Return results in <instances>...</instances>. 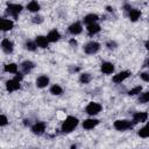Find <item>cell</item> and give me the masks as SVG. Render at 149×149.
Instances as JSON below:
<instances>
[{"label": "cell", "instance_id": "obj_16", "mask_svg": "<svg viewBox=\"0 0 149 149\" xmlns=\"http://www.w3.org/2000/svg\"><path fill=\"white\" fill-rule=\"evenodd\" d=\"M0 28L3 33L6 31H9L14 28V21L10 20V19H7V17H2L0 20Z\"/></svg>", "mask_w": 149, "mask_h": 149}, {"label": "cell", "instance_id": "obj_37", "mask_svg": "<svg viewBox=\"0 0 149 149\" xmlns=\"http://www.w3.org/2000/svg\"><path fill=\"white\" fill-rule=\"evenodd\" d=\"M144 48H146V50L149 51V40H147V41L144 42Z\"/></svg>", "mask_w": 149, "mask_h": 149}, {"label": "cell", "instance_id": "obj_36", "mask_svg": "<svg viewBox=\"0 0 149 149\" xmlns=\"http://www.w3.org/2000/svg\"><path fill=\"white\" fill-rule=\"evenodd\" d=\"M23 123H24V126H28V127L31 126V122H30L29 119H24V120H23Z\"/></svg>", "mask_w": 149, "mask_h": 149}, {"label": "cell", "instance_id": "obj_21", "mask_svg": "<svg viewBox=\"0 0 149 149\" xmlns=\"http://www.w3.org/2000/svg\"><path fill=\"white\" fill-rule=\"evenodd\" d=\"M100 19H99V15L95 14V13H88L86 14L84 17H83V23L84 24H91V23H94V22H98Z\"/></svg>", "mask_w": 149, "mask_h": 149}, {"label": "cell", "instance_id": "obj_34", "mask_svg": "<svg viewBox=\"0 0 149 149\" xmlns=\"http://www.w3.org/2000/svg\"><path fill=\"white\" fill-rule=\"evenodd\" d=\"M69 44H70L72 48H76V47L78 45V42H77V40H76L74 37H71V38L69 40Z\"/></svg>", "mask_w": 149, "mask_h": 149}, {"label": "cell", "instance_id": "obj_8", "mask_svg": "<svg viewBox=\"0 0 149 149\" xmlns=\"http://www.w3.org/2000/svg\"><path fill=\"white\" fill-rule=\"evenodd\" d=\"M130 74H132V71H129V70H122V71L115 73V74L112 77V81H113L114 84H121V83H123L126 79H128V78L130 77Z\"/></svg>", "mask_w": 149, "mask_h": 149}, {"label": "cell", "instance_id": "obj_38", "mask_svg": "<svg viewBox=\"0 0 149 149\" xmlns=\"http://www.w3.org/2000/svg\"><path fill=\"white\" fill-rule=\"evenodd\" d=\"M106 10H107L108 13H113V7H111V6H107V7H106Z\"/></svg>", "mask_w": 149, "mask_h": 149}, {"label": "cell", "instance_id": "obj_15", "mask_svg": "<svg viewBox=\"0 0 149 149\" xmlns=\"http://www.w3.org/2000/svg\"><path fill=\"white\" fill-rule=\"evenodd\" d=\"M114 70H115V65L112 62L105 61L100 64V71L104 74H112L114 72Z\"/></svg>", "mask_w": 149, "mask_h": 149}, {"label": "cell", "instance_id": "obj_28", "mask_svg": "<svg viewBox=\"0 0 149 149\" xmlns=\"http://www.w3.org/2000/svg\"><path fill=\"white\" fill-rule=\"evenodd\" d=\"M92 80V74L88 72H81L79 74V83L80 84H88Z\"/></svg>", "mask_w": 149, "mask_h": 149}, {"label": "cell", "instance_id": "obj_31", "mask_svg": "<svg viewBox=\"0 0 149 149\" xmlns=\"http://www.w3.org/2000/svg\"><path fill=\"white\" fill-rule=\"evenodd\" d=\"M43 21H44L43 16H42V15H40V14H37V13H36V15H35V16H33V19H31V22H33V23H35V24H41Z\"/></svg>", "mask_w": 149, "mask_h": 149}, {"label": "cell", "instance_id": "obj_20", "mask_svg": "<svg viewBox=\"0 0 149 149\" xmlns=\"http://www.w3.org/2000/svg\"><path fill=\"white\" fill-rule=\"evenodd\" d=\"M141 15H142L141 10L137 9V8H134V7L127 13V16H128V19H129L132 22H136V21H139L140 17H141Z\"/></svg>", "mask_w": 149, "mask_h": 149}, {"label": "cell", "instance_id": "obj_33", "mask_svg": "<svg viewBox=\"0 0 149 149\" xmlns=\"http://www.w3.org/2000/svg\"><path fill=\"white\" fill-rule=\"evenodd\" d=\"M140 78H141L143 81L149 83V70H148V71H143V72H141V73H140Z\"/></svg>", "mask_w": 149, "mask_h": 149}, {"label": "cell", "instance_id": "obj_27", "mask_svg": "<svg viewBox=\"0 0 149 149\" xmlns=\"http://www.w3.org/2000/svg\"><path fill=\"white\" fill-rule=\"evenodd\" d=\"M49 92L52 95H61V94H63V87L59 84H54V85L50 86Z\"/></svg>", "mask_w": 149, "mask_h": 149}, {"label": "cell", "instance_id": "obj_24", "mask_svg": "<svg viewBox=\"0 0 149 149\" xmlns=\"http://www.w3.org/2000/svg\"><path fill=\"white\" fill-rule=\"evenodd\" d=\"M137 135L142 139H148L149 137V121L143 126L141 127L139 130H137Z\"/></svg>", "mask_w": 149, "mask_h": 149}, {"label": "cell", "instance_id": "obj_1", "mask_svg": "<svg viewBox=\"0 0 149 149\" xmlns=\"http://www.w3.org/2000/svg\"><path fill=\"white\" fill-rule=\"evenodd\" d=\"M78 125H79V120L77 116L68 115L61 125V133L62 134H70L78 127Z\"/></svg>", "mask_w": 149, "mask_h": 149}, {"label": "cell", "instance_id": "obj_19", "mask_svg": "<svg viewBox=\"0 0 149 149\" xmlns=\"http://www.w3.org/2000/svg\"><path fill=\"white\" fill-rule=\"evenodd\" d=\"M100 30H101V27H100V24L98 22H94V23H91V24L86 26V31H87V34L90 36L97 35L98 33H100Z\"/></svg>", "mask_w": 149, "mask_h": 149}, {"label": "cell", "instance_id": "obj_3", "mask_svg": "<svg viewBox=\"0 0 149 149\" xmlns=\"http://www.w3.org/2000/svg\"><path fill=\"white\" fill-rule=\"evenodd\" d=\"M22 9H23V6L20 3H7L6 14L13 19H17L20 13L22 12Z\"/></svg>", "mask_w": 149, "mask_h": 149}, {"label": "cell", "instance_id": "obj_10", "mask_svg": "<svg viewBox=\"0 0 149 149\" xmlns=\"http://www.w3.org/2000/svg\"><path fill=\"white\" fill-rule=\"evenodd\" d=\"M5 87L7 90V92L9 93H13L15 91H19L21 88V81L17 80L16 78H12V79H8L5 84Z\"/></svg>", "mask_w": 149, "mask_h": 149}, {"label": "cell", "instance_id": "obj_39", "mask_svg": "<svg viewBox=\"0 0 149 149\" xmlns=\"http://www.w3.org/2000/svg\"><path fill=\"white\" fill-rule=\"evenodd\" d=\"M143 66H146V68H148L149 69V57L146 59V62H144V65Z\"/></svg>", "mask_w": 149, "mask_h": 149}, {"label": "cell", "instance_id": "obj_40", "mask_svg": "<svg viewBox=\"0 0 149 149\" xmlns=\"http://www.w3.org/2000/svg\"><path fill=\"white\" fill-rule=\"evenodd\" d=\"M148 22H149V16H148Z\"/></svg>", "mask_w": 149, "mask_h": 149}, {"label": "cell", "instance_id": "obj_23", "mask_svg": "<svg viewBox=\"0 0 149 149\" xmlns=\"http://www.w3.org/2000/svg\"><path fill=\"white\" fill-rule=\"evenodd\" d=\"M19 68L20 65L16 64V63H7L3 65V71L6 73H12V74H15L19 72Z\"/></svg>", "mask_w": 149, "mask_h": 149}, {"label": "cell", "instance_id": "obj_14", "mask_svg": "<svg viewBox=\"0 0 149 149\" xmlns=\"http://www.w3.org/2000/svg\"><path fill=\"white\" fill-rule=\"evenodd\" d=\"M20 69H21V71L24 74L30 73L35 69V63L33 61H30V59H26V61H23V62L20 63Z\"/></svg>", "mask_w": 149, "mask_h": 149}, {"label": "cell", "instance_id": "obj_4", "mask_svg": "<svg viewBox=\"0 0 149 149\" xmlns=\"http://www.w3.org/2000/svg\"><path fill=\"white\" fill-rule=\"evenodd\" d=\"M101 111H102V106H101V104H99L97 101H90L85 107V113L88 116H95Z\"/></svg>", "mask_w": 149, "mask_h": 149}, {"label": "cell", "instance_id": "obj_26", "mask_svg": "<svg viewBox=\"0 0 149 149\" xmlns=\"http://www.w3.org/2000/svg\"><path fill=\"white\" fill-rule=\"evenodd\" d=\"M24 49L26 50H28V51H31V52H34V51H36V49L38 48L37 47V44H36V42H35V40L33 41V40H27L26 42H24Z\"/></svg>", "mask_w": 149, "mask_h": 149}, {"label": "cell", "instance_id": "obj_2", "mask_svg": "<svg viewBox=\"0 0 149 149\" xmlns=\"http://www.w3.org/2000/svg\"><path fill=\"white\" fill-rule=\"evenodd\" d=\"M134 122L132 120H128V119H118L113 122V127L115 130L118 132H126V130H129L134 127Z\"/></svg>", "mask_w": 149, "mask_h": 149}, {"label": "cell", "instance_id": "obj_30", "mask_svg": "<svg viewBox=\"0 0 149 149\" xmlns=\"http://www.w3.org/2000/svg\"><path fill=\"white\" fill-rule=\"evenodd\" d=\"M105 45H106V48H107L108 50H115V49L118 48V43H116L114 40H109V41H107Z\"/></svg>", "mask_w": 149, "mask_h": 149}, {"label": "cell", "instance_id": "obj_13", "mask_svg": "<svg viewBox=\"0 0 149 149\" xmlns=\"http://www.w3.org/2000/svg\"><path fill=\"white\" fill-rule=\"evenodd\" d=\"M49 84H50V78L48 74H40L35 80V85L38 88H45Z\"/></svg>", "mask_w": 149, "mask_h": 149}, {"label": "cell", "instance_id": "obj_6", "mask_svg": "<svg viewBox=\"0 0 149 149\" xmlns=\"http://www.w3.org/2000/svg\"><path fill=\"white\" fill-rule=\"evenodd\" d=\"M45 129H47V123L44 121H35L30 126V132L37 136L43 135L45 133Z\"/></svg>", "mask_w": 149, "mask_h": 149}, {"label": "cell", "instance_id": "obj_22", "mask_svg": "<svg viewBox=\"0 0 149 149\" xmlns=\"http://www.w3.org/2000/svg\"><path fill=\"white\" fill-rule=\"evenodd\" d=\"M26 8H27V10L30 12V13H38V12L41 10V5L38 3L37 0H31V1H29V2L27 3Z\"/></svg>", "mask_w": 149, "mask_h": 149}, {"label": "cell", "instance_id": "obj_12", "mask_svg": "<svg viewBox=\"0 0 149 149\" xmlns=\"http://www.w3.org/2000/svg\"><path fill=\"white\" fill-rule=\"evenodd\" d=\"M1 49H2V51L5 54H8V55L12 54L14 51V42L10 38H8V37L2 38V41H1Z\"/></svg>", "mask_w": 149, "mask_h": 149}, {"label": "cell", "instance_id": "obj_35", "mask_svg": "<svg viewBox=\"0 0 149 149\" xmlns=\"http://www.w3.org/2000/svg\"><path fill=\"white\" fill-rule=\"evenodd\" d=\"M122 8H123V10H125V12H126V13H128V12H129V10H130V9H132V8H133V7H132V6H130V3H125V5H123V7H122Z\"/></svg>", "mask_w": 149, "mask_h": 149}, {"label": "cell", "instance_id": "obj_25", "mask_svg": "<svg viewBox=\"0 0 149 149\" xmlns=\"http://www.w3.org/2000/svg\"><path fill=\"white\" fill-rule=\"evenodd\" d=\"M148 102H149V91L141 92L137 97V104L144 105V104H148Z\"/></svg>", "mask_w": 149, "mask_h": 149}, {"label": "cell", "instance_id": "obj_11", "mask_svg": "<svg viewBox=\"0 0 149 149\" xmlns=\"http://www.w3.org/2000/svg\"><path fill=\"white\" fill-rule=\"evenodd\" d=\"M81 31H83V23L80 21H74L68 27V33L72 36H77L81 34Z\"/></svg>", "mask_w": 149, "mask_h": 149}, {"label": "cell", "instance_id": "obj_32", "mask_svg": "<svg viewBox=\"0 0 149 149\" xmlns=\"http://www.w3.org/2000/svg\"><path fill=\"white\" fill-rule=\"evenodd\" d=\"M8 123H9L8 118H7L5 114H1V115H0V127H6Z\"/></svg>", "mask_w": 149, "mask_h": 149}, {"label": "cell", "instance_id": "obj_29", "mask_svg": "<svg viewBox=\"0 0 149 149\" xmlns=\"http://www.w3.org/2000/svg\"><path fill=\"white\" fill-rule=\"evenodd\" d=\"M142 90H143L142 85H136V86H134L133 88H130L127 93H128V95H130V97H135V95H139V94L142 92Z\"/></svg>", "mask_w": 149, "mask_h": 149}, {"label": "cell", "instance_id": "obj_5", "mask_svg": "<svg viewBox=\"0 0 149 149\" xmlns=\"http://www.w3.org/2000/svg\"><path fill=\"white\" fill-rule=\"evenodd\" d=\"M101 48V44L97 41H88L87 43L84 44L83 47V50L86 55H95L97 52H99Z\"/></svg>", "mask_w": 149, "mask_h": 149}, {"label": "cell", "instance_id": "obj_17", "mask_svg": "<svg viewBox=\"0 0 149 149\" xmlns=\"http://www.w3.org/2000/svg\"><path fill=\"white\" fill-rule=\"evenodd\" d=\"M47 37H48V40H49L50 43H56V42H58L61 40L62 35H61V33H59L58 29L54 28V29L49 30V33L47 34Z\"/></svg>", "mask_w": 149, "mask_h": 149}, {"label": "cell", "instance_id": "obj_7", "mask_svg": "<svg viewBox=\"0 0 149 149\" xmlns=\"http://www.w3.org/2000/svg\"><path fill=\"white\" fill-rule=\"evenodd\" d=\"M99 123H100V120H99V119H97V118H94V116H90V118L84 119V120L81 121V127H83V129H85V130H91V129L95 128Z\"/></svg>", "mask_w": 149, "mask_h": 149}, {"label": "cell", "instance_id": "obj_9", "mask_svg": "<svg viewBox=\"0 0 149 149\" xmlns=\"http://www.w3.org/2000/svg\"><path fill=\"white\" fill-rule=\"evenodd\" d=\"M149 118V114L144 111H137L135 113H133L132 115V121L134 122V125H137V123H143V122H147Z\"/></svg>", "mask_w": 149, "mask_h": 149}, {"label": "cell", "instance_id": "obj_18", "mask_svg": "<svg viewBox=\"0 0 149 149\" xmlns=\"http://www.w3.org/2000/svg\"><path fill=\"white\" fill-rule=\"evenodd\" d=\"M35 42H36V44H37V47L38 48H41V49H45V48H48L49 47V40H48V37H47V35L44 36V35H37L36 37H35Z\"/></svg>", "mask_w": 149, "mask_h": 149}]
</instances>
